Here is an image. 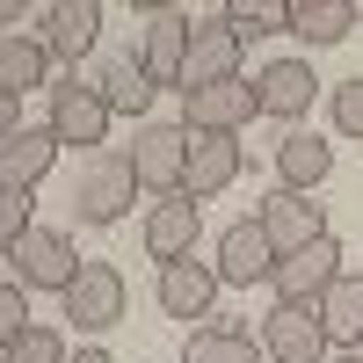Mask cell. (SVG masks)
I'll list each match as a JSON object with an SVG mask.
<instances>
[{
    "mask_svg": "<svg viewBox=\"0 0 363 363\" xmlns=\"http://www.w3.org/2000/svg\"><path fill=\"white\" fill-rule=\"evenodd\" d=\"M109 102L95 95L87 80H58L51 87V116H44V131L58 138V145H80V153H102L109 145Z\"/></svg>",
    "mask_w": 363,
    "mask_h": 363,
    "instance_id": "3",
    "label": "cell"
},
{
    "mask_svg": "<svg viewBox=\"0 0 363 363\" xmlns=\"http://www.w3.org/2000/svg\"><path fill=\"white\" fill-rule=\"evenodd\" d=\"M313 313H320V327H327L335 349H363V277H356V269H342V277L327 284V298Z\"/></svg>",
    "mask_w": 363,
    "mask_h": 363,
    "instance_id": "20",
    "label": "cell"
},
{
    "mask_svg": "<svg viewBox=\"0 0 363 363\" xmlns=\"http://www.w3.org/2000/svg\"><path fill=\"white\" fill-rule=\"evenodd\" d=\"M87 87L109 102V116H145V109H153V87H145V73H138V51L131 58H102Z\"/></svg>",
    "mask_w": 363,
    "mask_h": 363,
    "instance_id": "21",
    "label": "cell"
},
{
    "mask_svg": "<svg viewBox=\"0 0 363 363\" xmlns=\"http://www.w3.org/2000/svg\"><path fill=\"white\" fill-rule=\"evenodd\" d=\"M218 291H225V284H218V269H211V262H167L160 284H153V298H160L167 320H203V327H211Z\"/></svg>",
    "mask_w": 363,
    "mask_h": 363,
    "instance_id": "16",
    "label": "cell"
},
{
    "mask_svg": "<svg viewBox=\"0 0 363 363\" xmlns=\"http://www.w3.org/2000/svg\"><path fill=\"white\" fill-rule=\"evenodd\" d=\"M182 160H189V131H182V124H138V138H131L138 189H153V196H182Z\"/></svg>",
    "mask_w": 363,
    "mask_h": 363,
    "instance_id": "10",
    "label": "cell"
},
{
    "mask_svg": "<svg viewBox=\"0 0 363 363\" xmlns=\"http://www.w3.org/2000/svg\"><path fill=\"white\" fill-rule=\"evenodd\" d=\"M44 73H51V51H44V37H0V95H29V87H44Z\"/></svg>",
    "mask_w": 363,
    "mask_h": 363,
    "instance_id": "22",
    "label": "cell"
},
{
    "mask_svg": "<svg viewBox=\"0 0 363 363\" xmlns=\"http://www.w3.org/2000/svg\"><path fill=\"white\" fill-rule=\"evenodd\" d=\"M327 174H335V145H327L320 131H284L277 138V189L313 196Z\"/></svg>",
    "mask_w": 363,
    "mask_h": 363,
    "instance_id": "19",
    "label": "cell"
},
{
    "mask_svg": "<svg viewBox=\"0 0 363 363\" xmlns=\"http://www.w3.org/2000/svg\"><path fill=\"white\" fill-rule=\"evenodd\" d=\"M0 363H66V335H58V327H44V320H29L22 335L0 349Z\"/></svg>",
    "mask_w": 363,
    "mask_h": 363,
    "instance_id": "26",
    "label": "cell"
},
{
    "mask_svg": "<svg viewBox=\"0 0 363 363\" xmlns=\"http://www.w3.org/2000/svg\"><path fill=\"white\" fill-rule=\"evenodd\" d=\"M15 131H22V102H15V95H0V145H8Z\"/></svg>",
    "mask_w": 363,
    "mask_h": 363,
    "instance_id": "30",
    "label": "cell"
},
{
    "mask_svg": "<svg viewBox=\"0 0 363 363\" xmlns=\"http://www.w3.org/2000/svg\"><path fill=\"white\" fill-rule=\"evenodd\" d=\"M218 284H233V291H247V284H269L277 277V247H269V233L255 225V218H240V225H225L218 233Z\"/></svg>",
    "mask_w": 363,
    "mask_h": 363,
    "instance_id": "15",
    "label": "cell"
},
{
    "mask_svg": "<svg viewBox=\"0 0 363 363\" xmlns=\"http://www.w3.org/2000/svg\"><path fill=\"white\" fill-rule=\"evenodd\" d=\"M131 196H138L131 153L102 145V153H87V167H80V182H73V218H80V225H116V218L131 211Z\"/></svg>",
    "mask_w": 363,
    "mask_h": 363,
    "instance_id": "1",
    "label": "cell"
},
{
    "mask_svg": "<svg viewBox=\"0 0 363 363\" xmlns=\"http://www.w3.org/2000/svg\"><path fill=\"white\" fill-rule=\"evenodd\" d=\"M356 29H363V8H356Z\"/></svg>",
    "mask_w": 363,
    "mask_h": 363,
    "instance_id": "34",
    "label": "cell"
},
{
    "mask_svg": "<svg viewBox=\"0 0 363 363\" xmlns=\"http://www.w3.org/2000/svg\"><path fill=\"white\" fill-rule=\"evenodd\" d=\"M22 327H29V291L22 284H0V349H8Z\"/></svg>",
    "mask_w": 363,
    "mask_h": 363,
    "instance_id": "29",
    "label": "cell"
},
{
    "mask_svg": "<svg viewBox=\"0 0 363 363\" xmlns=\"http://www.w3.org/2000/svg\"><path fill=\"white\" fill-rule=\"evenodd\" d=\"M255 342H262V356H277V363H327V349H335L313 306H269L262 327H255Z\"/></svg>",
    "mask_w": 363,
    "mask_h": 363,
    "instance_id": "6",
    "label": "cell"
},
{
    "mask_svg": "<svg viewBox=\"0 0 363 363\" xmlns=\"http://www.w3.org/2000/svg\"><path fill=\"white\" fill-rule=\"evenodd\" d=\"M182 363H262V342L247 335V327H233V320H211V327L189 335Z\"/></svg>",
    "mask_w": 363,
    "mask_h": 363,
    "instance_id": "23",
    "label": "cell"
},
{
    "mask_svg": "<svg viewBox=\"0 0 363 363\" xmlns=\"http://www.w3.org/2000/svg\"><path fill=\"white\" fill-rule=\"evenodd\" d=\"M255 116V80H218V87H189L182 131H211V138H240V124Z\"/></svg>",
    "mask_w": 363,
    "mask_h": 363,
    "instance_id": "13",
    "label": "cell"
},
{
    "mask_svg": "<svg viewBox=\"0 0 363 363\" xmlns=\"http://www.w3.org/2000/svg\"><path fill=\"white\" fill-rule=\"evenodd\" d=\"M29 211H37L29 196H0V255H15L22 240H29V225H37Z\"/></svg>",
    "mask_w": 363,
    "mask_h": 363,
    "instance_id": "27",
    "label": "cell"
},
{
    "mask_svg": "<svg viewBox=\"0 0 363 363\" xmlns=\"http://www.w3.org/2000/svg\"><path fill=\"white\" fill-rule=\"evenodd\" d=\"M240 167H247V153H240V138H211V131H189V160H182V196L189 203H211L225 196Z\"/></svg>",
    "mask_w": 363,
    "mask_h": 363,
    "instance_id": "9",
    "label": "cell"
},
{
    "mask_svg": "<svg viewBox=\"0 0 363 363\" xmlns=\"http://www.w3.org/2000/svg\"><path fill=\"white\" fill-rule=\"evenodd\" d=\"M196 233H203L196 203H189V196H160L153 211H145V225H138V247L167 269V262H189V255H196Z\"/></svg>",
    "mask_w": 363,
    "mask_h": 363,
    "instance_id": "14",
    "label": "cell"
},
{
    "mask_svg": "<svg viewBox=\"0 0 363 363\" xmlns=\"http://www.w3.org/2000/svg\"><path fill=\"white\" fill-rule=\"evenodd\" d=\"M102 44V0H51L44 8V51L51 58H95Z\"/></svg>",
    "mask_w": 363,
    "mask_h": 363,
    "instance_id": "17",
    "label": "cell"
},
{
    "mask_svg": "<svg viewBox=\"0 0 363 363\" xmlns=\"http://www.w3.org/2000/svg\"><path fill=\"white\" fill-rule=\"evenodd\" d=\"M66 363H109V349H95V342H87V349H73Z\"/></svg>",
    "mask_w": 363,
    "mask_h": 363,
    "instance_id": "31",
    "label": "cell"
},
{
    "mask_svg": "<svg viewBox=\"0 0 363 363\" xmlns=\"http://www.w3.org/2000/svg\"><path fill=\"white\" fill-rule=\"evenodd\" d=\"M327 363H363V349H335V356H327Z\"/></svg>",
    "mask_w": 363,
    "mask_h": 363,
    "instance_id": "33",
    "label": "cell"
},
{
    "mask_svg": "<svg viewBox=\"0 0 363 363\" xmlns=\"http://www.w3.org/2000/svg\"><path fill=\"white\" fill-rule=\"evenodd\" d=\"M255 225L269 233V247H277V262H284V255L313 247V240L327 233V211H320L313 196H298V189H269L262 211H255Z\"/></svg>",
    "mask_w": 363,
    "mask_h": 363,
    "instance_id": "11",
    "label": "cell"
},
{
    "mask_svg": "<svg viewBox=\"0 0 363 363\" xmlns=\"http://www.w3.org/2000/svg\"><path fill=\"white\" fill-rule=\"evenodd\" d=\"M51 167H58V138L44 124H22L8 145H0V196H29Z\"/></svg>",
    "mask_w": 363,
    "mask_h": 363,
    "instance_id": "18",
    "label": "cell"
},
{
    "mask_svg": "<svg viewBox=\"0 0 363 363\" xmlns=\"http://www.w3.org/2000/svg\"><path fill=\"white\" fill-rule=\"evenodd\" d=\"M291 29L306 44H342L356 29V0H291Z\"/></svg>",
    "mask_w": 363,
    "mask_h": 363,
    "instance_id": "24",
    "label": "cell"
},
{
    "mask_svg": "<svg viewBox=\"0 0 363 363\" xmlns=\"http://www.w3.org/2000/svg\"><path fill=\"white\" fill-rule=\"evenodd\" d=\"M335 131L342 138H363V73L335 87Z\"/></svg>",
    "mask_w": 363,
    "mask_h": 363,
    "instance_id": "28",
    "label": "cell"
},
{
    "mask_svg": "<svg viewBox=\"0 0 363 363\" xmlns=\"http://www.w3.org/2000/svg\"><path fill=\"white\" fill-rule=\"evenodd\" d=\"M8 262H15V284H22V291H58V298H66L87 255H73V233H58V225H29V240H22Z\"/></svg>",
    "mask_w": 363,
    "mask_h": 363,
    "instance_id": "4",
    "label": "cell"
},
{
    "mask_svg": "<svg viewBox=\"0 0 363 363\" xmlns=\"http://www.w3.org/2000/svg\"><path fill=\"white\" fill-rule=\"evenodd\" d=\"M320 102V73L306 66V58H269V66L255 73V116H277V124L298 131V116H306Z\"/></svg>",
    "mask_w": 363,
    "mask_h": 363,
    "instance_id": "7",
    "label": "cell"
},
{
    "mask_svg": "<svg viewBox=\"0 0 363 363\" xmlns=\"http://www.w3.org/2000/svg\"><path fill=\"white\" fill-rule=\"evenodd\" d=\"M15 15H22V0H0V29H8V22H15Z\"/></svg>",
    "mask_w": 363,
    "mask_h": 363,
    "instance_id": "32",
    "label": "cell"
},
{
    "mask_svg": "<svg viewBox=\"0 0 363 363\" xmlns=\"http://www.w3.org/2000/svg\"><path fill=\"white\" fill-rule=\"evenodd\" d=\"M342 240L335 233H320L313 247H298V255H284L277 262V277H269V291H277V306H320L327 298V284L342 277Z\"/></svg>",
    "mask_w": 363,
    "mask_h": 363,
    "instance_id": "5",
    "label": "cell"
},
{
    "mask_svg": "<svg viewBox=\"0 0 363 363\" xmlns=\"http://www.w3.org/2000/svg\"><path fill=\"white\" fill-rule=\"evenodd\" d=\"M240 44L233 37V22L225 15H203V22H189V58H182V95L189 87H218V80H240Z\"/></svg>",
    "mask_w": 363,
    "mask_h": 363,
    "instance_id": "8",
    "label": "cell"
},
{
    "mask_svg": "<svg viewBox=\"0 0 363 363\" xmlns=\"http://www.w3.org/2000/svg\"><path fill=\"white\" fill-rule=\"evenodd\" d=\"M58 306H66V320L80 327V335H109V327L131 313L124 269H116V262H80V277H73V291L58 298Z\"/></svg>",
    "mask_w": 363,
    "mask_h": 363,
    "instance_id": "2",
    "label": "cell"
},
{
    "mask_svg": "<svg viewBox=\"0 0 363 363\" xmlns=\"http://www.w3.org/2000/svg\"><path fill=\"white\" fill-rule=\"evenodd\" d=\"M233 22V37H277V29H291V0H233V8H218Z\"/></svg>",
    "mask_w": 363,
    "mask_h": 363,
    "instance_id": "25",
    "label": "cell"
},
{
    "mask_svg": "<svg viewBox=\"0 0 363 363\" xmlns=\"http://www.w3.org/2000/svg\"><path fill=\"white\" fill-rule=\"evenodd\" d=\"M182 58H189V15L182 8H160L153 22H145V37H138V73L145 87H182Z\"/></svg>",
    "mask_w": 363,
    "mask_h": 363,
    "instance_id": "12",
    "label": "cell"
}]
</instances>
